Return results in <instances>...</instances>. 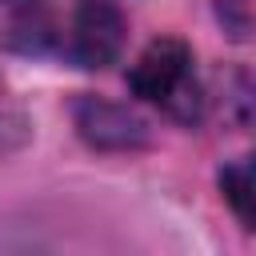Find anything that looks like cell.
Segmentation results:
<instances>
[{
	"label": "cell",
	"mask_w": 256,
	"mask_h": 256,
	"mask_svg": "<svg viewBox=\"0 0 256 256\" xmlns=\"http://www.w3.org/2000/svg\"><path fill=\"white\" fill-rule=\"evenodd\" d=\"M128 88L140 100L160 104L180 124H192L204 112V92L192 72V48L176 36H160L140 52V60L128 68Z\"/></svg>",
	"instance_id": "1"
},
{
	"label": "cell",
	"mask_w": 256,
	"mask_h": 256,
	"mask_svg": "<svg viewBox=\"0 0 256 256\" xmlns=\"http://www.w3.org/2000/svg\"><path fill=\"white\" fill-rule=\"evenodd\" d=\"M72 124H76L80 140L96 152H140L152 144L148 124L128 104H116L104 96H76Z\"/></svg>",
	"instance_id": "2"
},
{
	"label": "cell",
	"mask_w": 256,
	"mask_h": 256,
	"mask_svg": "<svg viewBox=\"0 0 256 256\" xmlns=\"http://www.w3.org/2000/svg\"><path fill=\"white\" fill-rule=\"evenodd\" d=\"M128 40V20L116 0H80L72 16V36L68 52L80 68H108L124 52Z\"/></svg>",
	"instance_id": "3"
},
{
	"label": "cell",
	"mask_w": 256,
	"mask_h": 256,
	"mask_svg": "<svg viewBox=\"0 0 256 256\" xmlns=\"http://www.w3.org/2000/svg\"><path fill=\"white\" fill-rule=\"evenodd\" d=\"M216 180H220V196L228 200V208L236 212V220L244 228H252V164L248 160L224 164Z\"/></svg>",
	"instance_id": "4"
},
{
	"label": "cell",
	"mask_w": 256,
	"mask_h": 256,
	"mask_svg": "<svg viewBox=\"0 0 256 256\" xmlns=\"http://www.w3.org/2000/svg\"><path fill=\"white\" fill-rule=\"evenodd\" d=\"M216 16H220V24L232 40H248V32H252L248 0H216Z\"/></svg>",
	"instance_id": "5"
}]
</instances>
